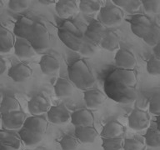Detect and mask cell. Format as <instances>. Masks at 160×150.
<instances>
[{"mask_svg":"<svg viewBox=\"0 0 160 150\" xmlns=\"http://www.w3.org/2000/svg\"><path fill=\"white\" fill-rule=\"evenodd\" d=\"M68 78L75 87L82 90L92 88L96 79L88 65L82 59L76 60L68 68Z\"/></svg>","mask_w":160,"mask_h":150,"instance_id":"6da1fadb","label":"cell"},{"mask_svg":"<svg viewBox=\"0 0 160 150\" xmlns=\"http://www.w3.org/2000/svg\"><path fill=\"white\" fill-rule=\"evenodd\" d=\"M105 92L107 97L121 103H130L137 98L133 88L122 84L111 76L108 78L105 82Z\"/></svg>","mask_w":160,"mask_h":150,"instance_id":"7a4b0ae2","label":"cell"},{"mask_svg":"<svg viewBox=\"0 0 160 150\" xmlns=\"http://www.w3.org/2000/svg\"><path fill=\"white\" fill-rule=\"evenodd\" d=\"M58 36L66 47L78 52L84 39V36L79 28L69 20H66L58 28Z\"/></svg>","mask_w":160,"mask_h":150,"instance_id":"3957f363","label":"cell"},{"mask_svg":"<svg viewBox=\"0 0 160 150\" xmlns=\"http://www.w3.org/2000/svg\"><path fill=\"white\" fill-rule=\"evenodd\" d=\"M123 18V11L116 6L112 1H108L106 4L102 6L98 14V20L102 22L106 28L118 25L122 22Z\"/></svg>","mask_w":160,"mask_h":150,"instance_id":"277c9868","label":"cell"},{"mask_svg":"<svg viewBox=\"0 0 160 150\" xmlns=\"http://www.w3.org/2000/svg\"><path fill=\"white\" fill-rule=\"evenodd\" d=\"M28 41L37 53H43L49 49L51 46L50 34L42 22H36L34 31Z\"/></svg>","mask_w":160,"mask_h":150,"instance_id":"5b68a950","label":"cell"},{"mask_svg":"<svg viewBox=\"0 0 160 150\" xmlns=\"http://www.w3.org/2000/svg\"><path fill=\"white\" fill-rule=\"evenodd\" d=\"M128 126L133 130L146 129L150 125V116L148 112L139 108H135L128 116Z\"/></svg>","mask_w":160,"mask_h":150,"instance_id":"8992f818","label":"cell"},{"mask_svg":"<svg viewBox=\"0 0 160 150\" xmlns=\"http://www.w3.org/2000/svg\"><path fill=\"white\" fill-rule=\"evenodd\" d=\"M129 22L132 33L140 38H143L146 36L152 24L151 20L143 14L133 15Z\"/></svg>","mask_w":160,"mask_h":150,"instance_id":"52a82bcc","label":"cell"},{"mask_svg":"<svg viewBox=\"0 0 160 150\" xmlns=\"http://www.w3.org/2000/svg\"><path fill=\"white\" fill-rule=\"evenodd\" d=\"M35 24H36V21L31 19L29 18L22 16L15 22L13 33L17 38L28 40L34 31Z\"/></svg>","mask_w":160,"mask_h":150,"instance_id":"ba28073f","label":"cell"},{"mask_svg":"<svg viewBox=\"0 0 160 150\" xmlns=\"http://www.w3.org/2000/svg\"><path fill=\"white\" fill-rule=\"evenodd\" d=\"M1 118L2 128L8 131L21 129L23 127L25 120L27 118L22 111L1 114Z\"/></svg>","mask_w":160,"mask_h":150,"instance_id":"9c48e42d","label":"cell"},{"mask_svg":"<svg viewBox=\"0 0 160 150\" xmlns=\"http://www.w3.org/2000/svg\"><path fill=\"white\" fill-rule=\"evenodd\" d=\"M51 107L49 100L41 94L32 97L28 102V109L32 116H41L48 112Z\"/></svg>","mask_w":160,"mask_h":150,"instance_id":"30bf717a","label":"cell"},{"mask_svg":"<svg viewBox=\"0 0 160 150\" xmlns=\"http://www.w3.org/2000/svg\"><path fill=\"white\" fill-rule=\"evenodd\" d=\"M115 64L118 68L134 69L137 60L134 54L127 48H120L116 52L114 58Z\"/></svg>","mask_w":160,"mask_h":150,"instance_id":"8fae6325","label":"cell"},{"mask_svg":"<svg viewBox=\"0 0 160 150\" xmlns=\"http://www.w3.org/2000/svg\"><path fill=\"white\" fill-rule=\"evenodd\" d=\"M107 32V28L102 22H100L98 20H94L88 24L85 31L84 36L96 44L99 45Z\"/></svg>","mask_w":160,"mask_h":150,"instance_id":"7c38bea8","label":"cell"},{"mask_svg":"<svg viewBox=\"0 0 160 150\" xmlns=\"http://www.w3.org/2000/svg\"><path fill=\"white\" fill-rule=\"evenodd\" d=\"M48 120L53 124H63L71 120L69 111L62 105L52 106L47 112Z\"/></svg>","mask_w":160,"mask_h":150,"instance_id":"4fadbf2b","label":"cell"},{"mask_svg":"<svg viewBox=\"0 0 160 150\" xmlns=\"http://www.w3.org/2000/svg\"><path fill=\"white\" fill-rule=\"evenodd\" d=\"M85 104L89 109H95L100 107L107 99V95L97 88H89L83 92Z\"/></svg>","mask_w":160,"mask_h":150,"instance_id":"5bb4252c","label":"cell"},{"mask_svg":"<svg viewBox=\"0 0 160 150\" xmlns=\"http://www.w3.org/2000/svg\"><path fill=\"white\" fill-rule=\"evenodd\" d=\"M32 68L26 63L18 62L10 68L8 72V77L16 82H23L32 76Z\"/></svg>","mask_w":160,"mask_h":150,"instance_id":"9a60e30c","label":"cell"},{"mask_svg":"<svg viewBox=\"0 0 160 150\" xmlns=\"http://www.w3.org/2000/svg\"><path fill=\"white\" fill-rule=\"evenodd\" d=\"M22 144L20 137L12 134L8 130L0 131V150H19Z\"/></svg>","mask_w":160,"mask_h":150,"instance_id":"2e32d148","label":"cell"},{"mask_svg":"<svg viewBox=\"0 0 160 150\" xmlns=\"http://www.w3.org/2000/svg\"><path fill=\"white\" fill-rule=\"evenodd\" d=\"M71 122L75 127L92 126L94 122V116L88 108L76 110L71 114Z\"/></svg>","mask_w":160,"mask_h":150,"instance_id":"e0dca14e","label":"cell"},{"mask_svg":"<svg viewBox=\"0 0 160 150\" xmlns=\"http://www.w3.org/2000/svg\"><path fill=\"white\" fill-rule=\"evenodd\" d=\"M55 10L58 15L62 18L67 19L73 16L79 10L77 1L73 0H59L55 4Z\"/></svg>","mask_w":160,"mask_h":150,"instance_id":"ac0fdd59","label":"cell"},{"mask_svg":"<svg viewBox=\"0 0 160 150\" xmlns=\"http://www.w3.org/2000/svg\"><path fill=\"white\" fill-rule=\"evenodd\" d=\"M110 76L129 88H134L137 84V74L134 69L118 68L112 72Z\"/></svg>","mask_w":160,"mask_h":150,"instance_id":"d6986e66","label":"cell"},{"mask_svg":"<svg viewBox=\"0 0 160 150\" xmlns=\"http://www.w3.org/2000/svg\"><path fill=\"white\" fill-rule=\"evenodd\" d=\"M14 53L19 58H30L36 55L34 48L28 39L16 38L14 44Z\"/></svg>","mask_w":160,"mask_h":150,"instance_id":"ffe728a7","label":"cell"},{"mask_svg":"<svg viewBox=\"0 0 160 150\" xmlns=\"http://www.w3.org/2000/svg\"><path fill=\"white\" fill-rule=\"evenodd\" d=\"M16 38L14 33L10 32L2 25L0 26V52L1 54L8 53L14 48Z\"/></svg>","mask_w":160,"mask_h":150,"instance_id":"44dd1931","label":"cell"},{"mask_svg":"<svg viewBox=\"0 0 160 150\" xmlns=\"http://www.w3.org/2000/svg\"><path fill=\"white\" fill-rule=\"evenodd\" d=\"M74 133L78 140L82 143H92L98 137V132L93 126L75 127Z\"/></svg>","mask_w":160,"mask_h":150,"instance_id":"7402d4cb","label":"cell"},{"mask_svg":"<svg viewBox=\"0 0 160 150\" xmlns=\"http://www.w3.org/2000/svg\"><path fill=\"white\" fill-rule=\"evenodd\" d=\"M39 66L41 71L45 75H52L59 70V61L52 55H43L39 61Z\"/></svg>","mask_w":160,"mask_h":150,"instance_id":"603a6c76","label":"cell"},{"mask_svg":"<svg viewBox=\"0 0 160 150\" xmlns=\"http://www.w3.org/2000/svg\"><path fill=\"white\" fill-rule=\"evenodd\" d=\"M124 134V128L117 121H110L102 128L100 133L102 138H117Z\"/></svg>","mask_w":160,"mask_h":150,"instance_id":"cb8c5ba5","label":"cell"},{"mask_svg":"<svg viewBox=\"0 0 160 150\" xmlns=\"http://www.w3.org/2000/svg\"><path fill=\"white\" fill-rule=\"evenodd\" d=\"M23 127L43 135L47 130L48 120L42 116H30L26 118Z\"/></svg>","mask_w":160,"mask_h":150,"instance_id":"d4e9b609","label":"cell"},{"mask_svg":"<svg viewBox=\"0 0 160 150\" xmlns=\"http://www.w3.org/2000/svg\"><path fill=\"white\" fill-rule=\"evenodd\" d=\"M54 92L58 98L70 97L74 92V85L64 78H58L54 84Z\"/></svg>","mask_w":160,"mask_h":150,"instance_id":"484cf974","label":"cell"},{"mask_svg":"<svg viewBox=\"0 0 160 150\" xmlns=\"http://www.w3.org/2000/svg\"><path fill=\"white\" fill-rule=\"evenodd\" d=\"M20 138L22 140V143H24L28 147H32L38 144L42 140V134H40L38 132L26 128L22 127L18 132Z\"/></svg>","mask_w":160,"mask_h":150,"instance_id":"4316f807","label":"cell"},{"mask_svg":"<svg viewBox=\"0 0 160 150\" xmlns=\"http://www.w3.org/2000/svg\"><path fill=\"white\" fill-rule=\"evenodd\" d=\"M119 37L114 32H112L111 30H108L107 33L105 34L104 38L101 41L99 46L103 49L112 52L115 50H119Z\"/></svg>","mask_w":160,"mask_h":150,"instance_id":"83f0119b","label":"cell"},{"mask_svg":"<svg viewBox=\"0 0 160 150\" xmlns=\"http://www.w3.org/2000/svg\"><path fill=\"white\" fill-rule=\"evenodd\" d=\"M0 111H1V114L18 112V111H21V106H20L19 102L14 96L6 95L3 97L1 102Z\"/></svg>","mask_w":160,"mask_h":150,"instance_id":"f1b7e54d","label":"cell"},{"mask_svg":"<svg viewBox=\"0 0 160 150\" xmlns=\"http://www.w3.org/2000/svg\"><path fill=\"white\" fill-rule=\"evenodd\" d=\"M103 2L99 0H82L78 3L80 12L85 14H92L101 10L103 6Z\"/></svg>","mask_w":160,"mask_h":150,"instance_id":"f546056e","label":"cell"},{"mask_svg":"<svg viewBox=\"0 0 160 150\" xmlns=\"http://www.w3.org/2000/svg\"><path fill=\"white\" fill-rule=\"evenodd\" d=\"M145 144L151 148L160 147V130L157 127L149 128L144 134Z\"/></svg>","mask_w":160,"mask_h":150,"instance_id":"4dcf8cb0","label":"cell"},{"mask_svg":"<svg viewBox=\"0 0 160 150\" xmlns=\"http://www.w3.org/2000/svg\"><path fill=\"white\" fill-rule=\"evenodd\" d=\"M112 2L122 11L129 13L137 11L141 6H142V1L139 0H113Z\"/></svg>","mask_w":160,"mask_h":150,"instance_id":"1f68e13d","label":"cell"},{"mask_svg":"<svg viewBox=\"0 0 160 150\" xmlns=\"http://www.w3.org/2000/svg\"><path fill=\"white\" fill-rule=\"evenodd\" d=\"M142 40L152 48L158 44L160 42V26L156 23H152L148 32Z\"/></svg>","mask_w":160,"mask_h":150,"instance_id":"d6a6232c","label":"cell"},{"mask_svg":"<svg viewBox=\"0 0 160 150\" xmlns=\"http://www.w3.org/2000/svg\"><path fill=\"white\" fill-rule=\"evenodd\" d=\"M60 147L62 150H76L78 147L79 141L76 136L71 134H66L59 141Z\"/></svg>","mask_w":160,"mask_h":150,"instance_id":"836d02e7","label":"cell"},{"mask_svg":"<svg viewBox=\"0 0 160 150\" xmlns=\"http://www.w3.org/2000/svg\"><path fill=\"white\" fill-rule=\"evenodd\" d=\"M122 138H102V147L103 150H121L123 148Z\"/></svg>","mask_w":160,"mask_h":150,"instance_id":"e575fe53","label":"cell"},{"mask_svg":"<svg viewBox=\"0 0 160 150\" xmlns=\"http://www.w3.org/2000/svg\"><path fill=\"white\" fill-rule=\"evenodd\" d=\"M98 51V44L89 40L84 36V39L79 49V53L82 56L90 57L94 55Z\"/></svg>","mask_w":160,"mask_h":150,"instance_id":"d590c367","label":"cell"},{"mask_svg":"<svg viewBox=\"0 0 160 150\" xmlns=\"http://www.w3.org/2000/svg\"><path fill=\"white\" fill-rule=\"evenodd\" d=\"M147 72L152 76H160V59L154 55L150 58L147 62Z\"/></svg>","mask_w":160,"mask_h":150,"instance_id":"8d00e7d4","label":"cell"},{"mask_svg":"<svg viewBox=\"0 0 160 150\" xmlns=\"http://www.w3.org/2000/svg\"><path fill=\"white\" fill-rule=\"evenodd\" d=\"M30 1L27 0H10L8 3V7L13 12H19L28 9L29 8Z\"/></svg>","mask_w":160,"mask_h":150,"instance_id":"74e56055","label":"cell"},{"mask_svg":"<svg viewBox=\"0 0 160 150\" xmlns=\"http://www.w3.org/2000/svg\"><path fill=\"white\" fill-rule=\"evenodd\" d=\"M146 145L135 138H126L123 142V150H145Z\"/></svg>","mask_w":160,"mask_h":150,"instance_id":"f35d334b","label":"cell"},{"mask_svg":"<svg viewBox=\"0 0 160 150\" xmlns=\"http://www.w3.org/2000/svg\"><path fill=\"white\" fill-rule=\"evenodd\" d=\"M142 4L145 11L148 13H158L160 12L159 0H143Z\"/></svg>","mask_w":160,"mask_h":150,"instance_id":"ab89813d","label":"cell"},{"mask_svg":"<svg viewBox=\"0 0 160 150\" xmlns=\"http://www.w3.org/2000/svg\"><path fill=\"white\" fill-rule=\"evenodd\" d=\"M149 112L152 114L160 116V92L155 93L150 98Z\"/></svg>","mask_w":160,"mask_h":150,"instance_id":"60d3db41","label":"cell"},{"mask_svg":"<svg viewBox=\"0 0 160 150\" xmlns=\"http://www.w3.org/2000/svg\"><path fill=\"white\" fill-rule=\"evenodd\" d=\"M7 70V62L3 58H0V74H3Z\"/></svg>","mask_w":160,"mask_h":150,"instance_id":"b9f144b4","label":"cell"},{"mask_svg":"<svg viewBox=\"0 0 160 150\" xmlns=\"http://www.w3.org/2000/svg\"><path fill=\"white\" fill-rule=\"evenodd\" d=\"M152 52H153L155 57H157L158 58L160 59V42L152 48Z\"/></svg>","mask_w":160,"mask_h":150,"instance_id":"7bdbcfd3","label":"cell"},{"mask_svg":"<svg viewBox=\"0 0 160 150\" xmlns=\"http://www.w3.org/2000/svg\"><path fill=\"white\" fill-rule=\"evenodd\" d=\"M38 2L43 5H51V4H56L57 1H54V0H39Z\"/></svg>","mask_w":160,"mask_h":150,"instance_id":"ee69618b","label":"cell"},{"mask_svg":"<svg viewBox=\"0 0 160 150\" xmlns=\"http://www.w3.org/2000/svg\"><path fill=\"white\" fill-rule=\"evenodd\" d=\"M156 127L158 128V129L160 130V116H158L157 120H156Z\"/></svg>","mask_w":160,"mask_h":150,"instance_id":"f6af8a7d","label":"cell"}]
</instances>
